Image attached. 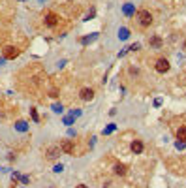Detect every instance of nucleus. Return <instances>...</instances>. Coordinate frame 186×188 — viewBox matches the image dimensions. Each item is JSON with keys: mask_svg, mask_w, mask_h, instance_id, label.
Here are the masks:
<instances>
[{"mask_svg": "<svg viewBox=\"0 0 186 188\" xmlns=\"http://www.w3.org/2000/svg\"><path fill=\"white\" fill-rule=\"evenodd\" d=\"M135 19H137V25H139L141 28H149V27L152 25V13L149 12V9H145V8L137 12Z\"/></svg>", "mask_w": 186, "mask_h": 188, "instance_id": "2", "label": "nucleus"}, {"mask_svg": "<svg viewBox=\"0 0 186 188\" xmlns=\"http://www.w3.org/2000/svg\"><path fill=\"white\" fill-rule=\"evenodd\" d=\"M113 169H115L117 175H126V165H124V164H115Z\"/></svg>", "mask_w": 186, "mask_h": 188, "instance_id": "9", "label": "nucleus"}, {"mask_svg": "<svg viewBox=\"0 0 186 188\" xmlns=\"http://www.w3.org/2000/svg\"><path fill=\"white\" fill-rule=\"evenodd\" d=\"M19 2H25V0H19Z\"/></svg>", "mask_w": 186, "mask_h": 188, "instance_id": "21", "label": "nucleus"}, {"mask_svg": "<svg viewBox=\"0 0 186 188\" xmlns=\"http://www.w3.org/2000/svg\"><path fill=\"white\" fill-rule=\"evenodd\" d=\"M53 111H54V113H62V105H58V104L53 105Z\"/></svg>", "mask_w": 186, "mask_h": 188, "instance_id": "14", "label": "nucleus"}, {"mask_svg": "<svg viewBox=\"0 0 186 188\" xmlns=\"http://www.w3.org/2000/svg\"><path fill=\"white\" fill-rule=\"evenodd\" d=\"M130 149H132V152H134V154H141V152H143V143H141L139 139H135V141H132Z\"/></svg>", "mask_w": 186, "mask_h": 188, "instance_id": "8", "label": "nucleus"}, {"mask_svg": "<svg viewBox=\"0 0 186 188\" xmlns=\"http://www.w3.org/2000/svg\"><path fill=\"white\" fill-rule=\"evenodd\" d=\"M49 96L57 98V96H58V90H57V88H51V90H49Z\"/></svg>", "mask_w": 186, "mask_h": 188, "instance_id": "16", "label": "nucleus"}, {"mask_svg": "<svg viewBox=\"0 0 186 188\" xmlns=\"http://www.w3.org/2000/svg\"><path fill=\"white\" fill-rule=\"evenodd\" d=\"M118 36H120V38L124 40V38H128L130 34H128V30H126V28H122V30H118Z\"/></svg>", "mask_w": 186, "mask_h": 188, "instance_id": "13", "label": "nucleus"}, {"mask_svg": "<svg viewBox=\"0 0 186 188\" xmlns=\"http://www.w3.org/2000/svg\"><path fill=\"white\" fill-rule=\"evenodd\" d=\"M154 68H156V72H158V73H166V72H169L171 64H169V60H167V59H158Z\"/></svg>", "mask_w": 186, "mask_h": 188, "instance_id": "6", "label": "nucleus"}, {"mask_svg": "<svg viewBox=\"0 0 186 188\" xmlns=\"http://www.w3.org/2000/svg\"><path fill=\"white\" fill-rule=\"evenodd\" d=\"M79 98L83 102H90L94 98V90H92V88H81V90H79Z\"/></svg>", "mask_w": 186, "mask_h": 188, "instance_id": "7", "label": "nucleus"}, {"mask_svg": "<svg viewBox=\"0 0 186 188\" xmlns=\"http://www.w3.org/2000/svg\"><path fill=\"white\" fill-rule=\"evenodd\" d=\"M54 171L60 173V171H62V164H60V165H54Z\"/></svg>", "mask_w": 186, "mask_h": 188, "instance_id": "18", "label": "nucleus"}, {"mask_svg": "<svg viewBox=\"0 0 186 188\" xmlns=\"http://www.w3.org/2000/svg\"><path fill=\"white\" fill-rule=\"evenodd\" d=\"M75 188H89V186H86V184H77Z\"/></svg>", "mask_w": 186, "mask_h": 188, "instance_id": "19", "label": "nucleus"}, {"mask_svg": "<svg viewBox=\"0 0 186 188\" xmlns=\"http://www.w3.org/2000/svg\"><path fill=\"white\" fill-rule=\"evenodd\" d=\"M60 151L64 152V154H73L75 152V145H73V141H70V139H60Z\"/></svg>", "mask_w": 186, "mask_h": 188, "instance_id": "5", "label": "nucleus"}, {"mask_svg": "<svg viewBox=\"0 0 186 188\" xmlns=\"http://www.w3.org/2000/svg\"><path fill=\"white\" fill-rule=\"evenodd\" d=\"M30 115H32V119H34L36 122H38V120H40V119H38V113H36V109H30Z\"/></svg>", "mask_w": 186, "mask_h": 188, "instance_id": "15", "label": "nucleus"}, {"mask_svg": "<svg viewBox=\"0 0 186 188\" xmlns=\"http://www.w3.org/2000/svg\"><path fill=\"white\" fill-rule=\"evenodd\" d=\"M149 43H150L152 47H160V45H162V40H160L158 36H154V38H150V40H149Z\"/></svg>", "mask_w": 186, "mask_h": 188, "instance_id": "11", "label": "nucleus"}, {"mask_svg": "<svg viewBox=\"0 0 186 188\" xmlns=\"http://www.w3.org/2000/svg\"><path fill=\"white\" fill-rule=\"evenodd\" d=\"M15 128H17L19 132H26V128H28V126H26V122H25V120H19V122L15 124Z\"/></svg>", "mask_w": 186, "mask_h": 188, "instance_id": "12", "label": "nucleus"}, {"mask_svg": "<svg viewBox=\"0 0 186 188\" xmlns=\"http://www.w3.org/2000/svg\"><path fill=\"white\" fill-rule=\"evenodd\" d=\"M177 139H181V141H186V126H181V128H177Z\"/></svg>", "mask_w": 186, "mask_h": 188, "instance_id": "10", "label": "nucleus"}, {"mask_svg": "<svg viewBox=\"0 0 186 188\" xmlns=\"http://www.w3.org/2000/svg\"><path fill=\"white\" fill-rule=\"evenodd\" d=\"M70 2H72V0H70Z\"/></svg>", "mask_w": 186, "mask_h": 188, "instance_id": "22", "label": "nucleus"}, {"mask_svg": "<svg viewBox=\"0 0 186 188\" xmlns=\"http://www.w3.org/2000/svg\"><path fill=\"white\" fill-rule=\"evenodd\" d=\"M139 47H141V45H139V43H134V45H132V47H130V51H137Z\"/></svg>", "mask_w": 186, "mask_h": 188, "instance_id": "17", "label": "nucleus"}, {"mask_svg": "<svg viewBox=\"0 0 186 188\" xmlns=\"http://www.w3.org/2000/svg\"><path fill=\"white\" fill-rule=\"evenodd\" d=\"M2 55H4L6 60H15L19 55H21V49L15 47V45H4V47H2Z\"/></svg>", "mask_w": 186, "mask_h": 188, "instance_id": "4", "label": "nucleus"}, {"mask_svg": "<svg viewBox=\"0 0 186 188\" xmlns=\"http://www.w3.org/2000/svg\"><path fill=\"white\" fill-rule=\"evenodd\" d=\"M62 23V19L60 15H57L54 12H45L43 13V25H45L47 28H53V30H57Z\"/></svg>", "mask_w": 186, "mask_h": 188, "instance_id": "1", "label": "nucleus"}, {"mask_svg": "<svg viewBox=\"0 0 186 188\" xmlns=\"http://www.w3.org/2000/svg\"><path fill=\"white\" fill-rule=\"evenodd\" d=\"M60 154H62V151H60L58 145H47L45 149H43V156H45V160H49V162L57 160Z\"/></svg>", "mask_w": 186, "mask_h": 188, "instance_id": "3", "label": "nucleus"}, {"mask_svg": "<svg viewBox=\"0 0 186 188\" xmlns=\"http://www.w3.org/2000/svg\"><path fill=\"white\" fill-rule=\"evenodd\" d=\"M184 49H186V41H184Z\"/></svg>", "mask_w": 186, "mask_h": 188, "instance_id": "20", "label": "nucleus"}]
</instances>
